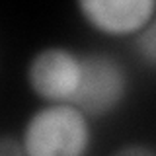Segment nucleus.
<instances>
[{
	"instance_id": "1",
	"label": "nucleus",
	"mask_w": 156,
	"mask_h": 156,
	"mask_svg": "<svg viewBox=\"0 0 156 156\" xmlns=\"http://www.w3.org/2000/svg\"><path fill=\"white\" fill-rule=\"evenodd\" d=\"M26 156H84L92 144L90 119L72 104H47L22 131Z\"/></svg>"
},
{
	"instance_id": "2",
	"label": "nucleus",
	"mask_w": 156,
	"mask_h": 156,
	"mask_svg": "<svg viewBox=\"0 0 156 156\" xmlns=\"http://www.w3.org/2000/svg\"><path fill=\"white\" fill-rule=\"evenodd\" d=\"M129 76L117 58L105 53L80 57V82L70 104L88 119L105 117L121 105L127 96Z\"/></svg>"
},
{
	"instance_id": "3",
	"label": "nucleus",
	"mask_w": 156,
	"mask_h": 156,
	"mask_svg": "<svg viewBox=\"0 0 156 156\" xmlns=\"http://www.w3.org/2000/svg\"><path fill=\"white\" fill-rule=\"evenodd\" d=\"M27 84L47 104H70L80 82V57L66 47H43L29 58Z\"/></svg>"
},
{
	"instance_id": "4",
	"label": "nucleus",
	"mask_w": 156,
	"mask_h": 156,
	"mask_svg": "<svg viewBox=\"0 0 156 156\" xmlns=\"http://www.w3.org/2000/svg\"><path fill=\"white\" fill-rule=\"evenodd\" d=\"M82 18L96 31L109 37L136 35L154 20V0H82Z\"/></svg>"
},
{
	"instance_id": "5",
	"label": "nucleus",
	"mask_w": 156,
	"mask_h": 156,
	"mask_svg": "<svg viewBox=\"0 0 156 156\" xmlns=\"http://www.w3.org/2000/svg\"><path fill=\"white\" fill-rule=\"evenodd\" d=\"M135 37H136L140 57L144 58V62L150 68H154V62H156V20H152L146 27H143Z\"/></svg>"
},
{
	"instance_id": "6",
	"label": "nucleus",
	"mask_w": 156,
	"mask_h": 156,
	"mask_svg": "<svg viewBox=\"0 0 156 156\" xmlns=\"http://www.w3.org/2000/svg\"><path fill=\"white\" fill-rule=\"evenodd\" d=\"M0 156H26L22 140L14 135H0Z\"/></svg>"
},
{
	"instance_id": "7",
	"label": "nucleus",
	"mask_w": 156,
	"mask_h": 156,
	"mask_svg": "<svg viewBox=\"0 0 156 156\" xmlns=\"http://www.w3.org/2000/svg\"><path fill=\"white\" fill-rule=\"evenodd\" d=\"M111 156H156L154 148L148 144H143V143H129V144H123L115 150Z\"/></svg>"
}]
</instances>
